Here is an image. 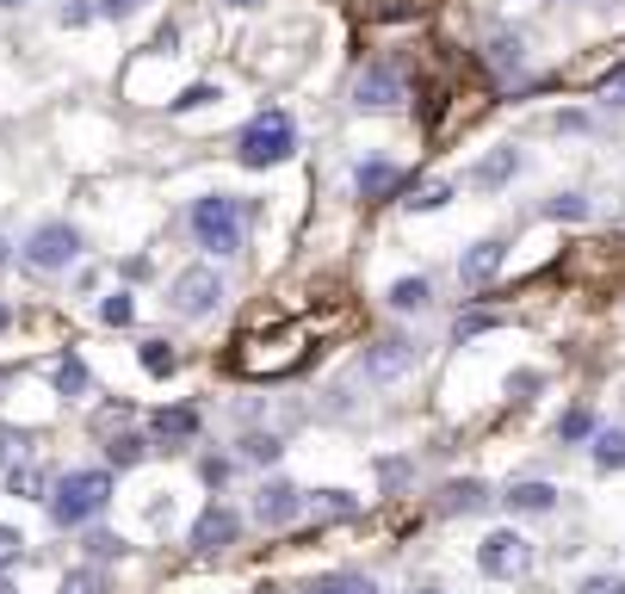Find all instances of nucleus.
Masks as SVG:
<instances>
[{"label":"nucleus","mask_w":625,"mask_h":594,"mask_svg":"<svg viewBox=\"0 0 625 594\" xmlns=\"http://www.w3.org/2000/svg\"><path fill=\"white\" fill-rule=\"evenodd\" d=\"M112 508V465H87V470H68L63 484L50 489V520L63 532L94 527L99 515Z\"/></svg>","instance_id":"nucleus-1"},{"label":"nucleus","mask_w":625,"mask_h":594,"mask_svg":"<svg viewBox=\"0 0 625 594\" xmlns=\"http://www.w3.org/2000/svg\"><path fill=\"white\" fill-rule=\"evenodd\" d=\"M187 223H192V242L211 248V254H242V242H248V204L230 199V192H204V199H192Z\"/></svg>","instance_id":"nucleus-2"},{"label":"nucleus","mask_w":625,"mask_h":594,"mask_svg":"<svg viewBox=\"0 0 625 594\" xmlns=\"http://www.w3.org/2000/svg\"><path fill=\"white\" fill-rule=\"evenodd\" d=\"M297 156V125H292V112H261L242 137H235V161L248 173H261V168H279V161H292Z\"/></svg>","instance_id":"nucleus-3"},{"label":"nucleus","mask_w":625,"mask_h":594,"mask_svg":"<svg viewBox=\"0 0 625 594\" xmlns=\"http://www.w3.org/2000/svg\"><path fill=\"white\" fill-rule=\"evenodd\" d=\"M25 266L32 273H68V266L81 261V230L75 223H63V218H50V223H38L32 235H25Z\"/></svg>","instance_id":"nucleus-4"},{"label":"nucleus","mask_w":625,"mask_h":594,"mask_svg":"<svg viewBox=\"0 0 625 594\" xmlns=\"http://www.w3.org/2000/svg\"><path fill=\"white\" fill-rule=\"evenodd\" d=\"M477 570H484L489 582L527 576V570H532V539H527V532H515V527H496L484 545H477Z\"/></svg>","instance_id":"nucleus-5"},{"label":"nucleus","mask_w":625,"mask_h":594,"mask_svg":"<svg viewBox=\"0 0 625 594\" xmlns=\"http://www.w3.org/2000/svg\"><path fill=\"white\" fill-rule=\"evenodd\" d=\"M168 304L187 316V322H204V316L223 304V273H218V266H187V273H173Z\"/></svg>","instance_id":"nucleus-6"},{"label":"nucleus","mask_w":625,"mask_h":594,"mask_svg":"<svg viewBox=\"0 0 625 594\" xmlns=\"http://www.w3.org/2000/svg\"><path fill=\"white\" fill-rule=\"evenodd\" d=\"M353 106H360V112L403 106V75H396L391 63H366L360 75H353Z\"/></svg>","instance_id":"nucleus-7"},{"label":"nucleus","mask_w":625,"mask_h":594,"mask_svg":"<svg viewBox=\"0 0 625 594\" xmlns=\"http://www.w3.org/2000/svg\"><path fill=\"white\" fill-rule=\"evenodd\" d=\"M235 539H242V515L223 508V501H211V508L192 520V551H199V558H218V551L235 545Z\"/></svg>","instance_id":"nucleus-8"},{"label":"nucleus","mask_w":625,"mask_h":594,"mask_svg":"<svg viewBox=\"0 0 625 594\" xmlns=\"http://www.w3.org/2000/svg\"><path fill=\"white\" fill-rule=\"evenodd\" d=\"M501 261H508V242H501V235L470 242V248L458 254V285H465V291H484V285H496Z\"/></svg>","instance_id":"nucleus-9"},{"label":"nucleus","mask_w":625,"mask_h":594,"mask_svg":"<svg viewBox=\"0 0 625 594\" xmlns=\"http://www.w3.org/2000/svg\"><path fill=\"white\" fill-rule=\"evenodd\" d=\"M297 515H304V489L285 484V477L261 484V496H254V520H261V527H292Z\"/></svg>","instance_id":"nucleus-10"},{"label":"nucleus","mask_w":625,"mask_h":594,"mask_svg":"<svg viewBox=\"0 0 625 594\" xmlns=\"http://www.w3.org/2000/svg\"><path fill=\"white\" fill-rule=\"evenodd\" d=\"M409 365H415V347L409 341H378V347H366V360H360V378H372V384H391V378H403Z\"/></svg>","instance_id":"nucleus-11"},{"label":"nucleus","mask_w":625,"mask_h":594,"mask_svg":"<svg viewBox=\"0 0 625 594\" xmlns=\"http://www.w3.org/2000/svg\"><path fill=\"white\" fill-rule=\"evenodd\" d=\"M149 439H156V446H192V439H199V409L192 403L156 409V415H149Z\"/></svg>","instance_id":"nucleus-12"},{"label":"nucleus","mask_w":625,"mask_h":594,"mask_svg":"<svg viewBox=\"0 0 625 594\" xmlns=\"http://www.w3.org/2000/svg\"><path fill=\"white\" fill-rule=\"evenodd\" d=\"M353 187H360V199H396L403 192V168L396 161H360Z\"/></svg>","instance_id":"nucleus-13"},{"label":"nucleus","mask_w":625,"mask_h":594,"mask_svg":"<svg viewBox=\"0 0 625 594\" xmlns=\"http://www.w3.org/2000/svg\"><path fill=\"white\" fill-rule=\"evenodd\" d=\"M515 173H520V149H489V156L470 168V187H477V192H496V187H508Z\"/></svg>","instance_id":"nucleus-14"},{"label":"nucleus","mask_w":625,"mask_h":594,"mask_svg":"<svg viewBox=\"0 0 625 594\" xmlns=\"http://www.w3.org/2000/svg\"><path fill=\"white\" fill-rule=\"evenodd\" d=\"M50 384H56V396H63V403H81V396H87V384H94V372H87V360H81V353H63V360L50 365Z\"/></svg>","instance_id":"nucleus-15"},{"label":"nucleus","mask_w":625,"mask_h":594,"mask_svg":"<svg viewBox=\"0 0 625 594\" xmlns=\"http://www.w3.org/2000/svg\"><path fill=\"white\" fill-rule=\"evenodd\" d=\"M7 489L13 496H25V501H50V470L44 465H32V458H19V465H7Z\"/></svg>","instance_id":"nucleus-16"},{"label":"nucleus","mask_w":625,"mask_h":594,"mask_svg":"<svg viewBox=\"0 0 625 594\" xmlns=\"http://www.w3.org/2000/svg\"><path fill=\"white\" fill-rule=\"evenodd\" d=\"M304 508H310L316 520H353L360 515V496H347V489H316V496H304Z\"/></svg>","instance_id":"nucleus-17"},{"label":"nucleus","mask_w":625,"mask_h":594,"mask_svg":"<svg viewBox=\"0 0 625 594\" xmlns=\"http://www.w3.org/2000/svg\"><path fill=\"white\" fill-rule=\"evenodd\" d=\"M501 501H508L515 515H551V508H558V489L551 484H515Z\"/></svg>","instance_id":"nucleus-18"},{"label":"nucleus","mask_w":625,"mask_h":594,"mask_svg":"<svg viewBox=\"0 0 625 594\" xmlns=\"http://www.w3.org/2000/svg\"><path fill=\"white\" fill-rule=\"evenodd\" d=\"M489 501V489L477 484V477H465V484H446V496H439V515H477Z\"/></svg>","instance_id":"nucleus-19"},{"label":"nucleus","mask_w":625,"mask_h":594,"mask_svg":"<svg viewBox=\"0 0 625 594\" xmlns=\"http://www.w3.org/2000/svg\"><path fill=\"white\" fill-rule=\"evenodd\" d=\"M304 594H378V582L360 576V570H329V576H316Z\"/></svg>","instance_id":"nucleus-20"},{"label":"nucleus","mask_w":625,"mask_h":594,"mask_svg":"<svg viewBox=\"0 0 625 594\" xmlns=\"http://www.w3.org/2000/svg\"><path fill=\"white\" fill-rule=\"evenodd\" d=\"M137 360H142V372H149V378H173V372H180V353H173V347L161 341V335L137 341Z\"/></svg>","instance_id":"nucleus-21"},{"label":"nucleus","mask_w":625,"mask_h":594,"mask_svg":"<svg viewBox=\"0 0 625 594\" xmlns=\"http://www.w3.org/2000/svg\"><path fill=\"white\" fill-rule=\"evenodd\" d=\"M149 458V434H112L106 439V465L112 470H130V465H142Z\"/></svg>","instance_id":"nucleus-22"},{"label":"nucleus","mask_w":625,"mask_h":594,"mask_svg":"<svg viewBox=\"0 0 625 594\" xmlns=\"http://www.w3.org/2000/svg\"><path fill=\"white\" fill-rule=\"evenodd\" d=\"M594 465L625 470V427H594Z\"/></svg>","instance_id":"nucleus-23"},{"label":"nucleus","mask_w":625,"mask_h":594,"mask_svg":"<svg viewBox=\"0 0 625 594\" xmlns=\"http://www.w3.org/2000/svg\"><path fill=\"white\" fill-rule=\"evenodd\" d=\"M427 304H434V285H427L422 273L391 285V310H427Z\"/></svg>","instance_id":"nucleus-24"},{"label":"nucleus","mask_w":625,"mask_h":594,"mask_svg":"<svg viewBox=\"0 0 625 594\" xmlns=\"http://www.w3.org/2000/svg\"><path fill=\"white\" fill-rule=\"evenodd\" d=\"M56 594H112V582H106L99 563H81V570H68V576H63V588H56Z\"/></svg>","instance_id":"nucleus-25"},{"label":"nucleus","mask_w":625,"mask_h":594,"mask_svg":"<svg viewBox=\"0 0 625 594\" xmlns=\"http://www.w3.org/2000/svg\"><path fill=\"white\" fill-rule=\"evenodd\" d=\"M99 322H106V329H130V322H137V297H130V291L99 297Z\"/></svg>","instance_id":"nucleus-26"},{"label":"nucleus","mask_w":625,"mask_h":594,"mask_svg":"<svg viewBox=\"0 0 625 594\" xmlns=\"http://www.w3.org/2000/svg\"><path fill=\"white\" fill-rule=\"evenodd\" d=\"M285 439L279 434H242V458H254V465H279Z\"/></svg>","instance_id":"nucleus-27"},{"label":"nucleus","mask_w":625,"mask_h":594,"mask_svg":"<svg viewBox=\"0 0 625 594\" xmlns=\"http://www.w3.org/2000/svg\"><path fill=\"white\" fill-rule=\"evenodd\" d=\"M558 439H563V446L594 439V415H589V409H563V415H558Z\"/></svg>","instance_id":"nucleus-28"},{"label":"nucleus","mask_w":625,"mask_h":594,"mask_svg":"<svg viewBox=\"0 0 625 594\" xmlns=\"http://www.w3.org/2000/svg\"><path fill=\"white\" fill-rule=\"evenodd\" d=\"M223 99V87H211V81H192L180 99H168V112H204V106H218Z\"/></svg>","instance_id":"nucleus-29"},{"label":"nucleus","mask_w":625,"mask_h":594,"mask_svg":"<svg viewBox=\"0 0 625 594\" xmlns=\"http://www.w3.org/2000/svg\"><path fill=\"white\" fill-rule=\"evenodd\" d=\"M545 218L551 223H582L589 218V199H582V192H558V199L545 204Z\"/></svg>","instance_id":"nucleus-30"},{"label":"nucleus","mask_w":625,"mask_h":594,"mask_svg":"<svg viewBox=\"0 0 625 594\" xmlns=\"http://www.w3.org/2000/svg\"><path fill=\"white\" fill-rule=\"evenodd\" d=\"M112 558H125V539H118V532H87V563L106 570Z\"/></svg>","instance_id":"nucleus-31"},{"label":"nucleus","mask_w":625,"mask_h":594,"mask_svg":"<svg viewBox=\"0 0 625 594\" xmlns=\"http://www.w3.org/2000/svg\"><path fill=\"white\" fill-rule=\"evenodd\" d=\"M453 180H434V187H422V192H415V199H403L409 204V211H439V204H453Z\"/></svg>","instance_id":"nucleus-32"},{"label":"nucleus","mask_w":625,"mask_h":594,"mask_svg":"<svg viewBox=\"0 0 625 594\" xmlns=\"http://www.w3.org/2000/svg\"><path fill=\"white\" fill-rule=\"evenodd\" d=\"M484 329H496V316H489V310H465V316L453 322L458 341H470V335H484Z\"/></svg>","instance_id":"nucleus-33"},{"label":"nucleus","mask_w":625,"mask_h":594,"mask_svg":"<svg viewBox=\"0 0 625 594\" xmlns=\"http://www.w3.org/2000/svg\"><path fill=\"white\" fill-rule=\"evenodd\" d=\"M19 551H25V532L0 520V570H7V563H19Z\"/></svg>","instance_id":"nucleus-34"},{"label":"nucleus","mask_w":625,"mask_h":594,"mask_svg":"<svg viewBox=\"0 0 625 594\" xmlns=\"http://www.w3.org/2000/svg\"><path fill=\"white\" fill-rule=\"evenodd\" d=\"M601 106H613V112H625V63L613 68L607 81H601Z\"/></svg>","instance_id":"nucleus-35"},{"label":"nucleus","mask_w":625,"mask_h":594,"mask_svg":"<svg viewBox=\"0 0 625 594\" xmlns=\"http://www.w3.org/2000/svg\"><path fill=\"white\" fill-rule=\"evenodd\" d=\"M94 19H99V7H87V0H68V7H63V25H68V32L94 25Z\"/></svg>","instance_id":"nucleus-36"},{"label":"nucleus","mask_w":625,"mask_h":594,"mask_svg":"<svg viewBox=\"0 0 625 594\" xmlns=\"http://www.w3.org/2000/svg\"><path fill=\"white\" fill-rule=\"evenodd\" d=\"M576 594H625V576H613V570H607V576H589Z\"/></svg>","instance_id":"nucleus-37"},{"label":"nucleus","mask_w":625,"mask_h":594,"mask_svg":"<svg viewBox=\"0 0 625 594\" xmlns=\"http://www.w3.org/2000/svg\"><path fill=\"white\" fill-rule=\"evenodd\" d=\"M199 477H204L211 489H223V484H230V458H204V465H199Z\"/></svg>","instance_id":"nucleus-38"},{"label":"nucleus","mask_w":625,"mask_h":594,"mask_svg":"<svg viewBox=\"0 0 625 594\" xmlns=\"http://www.w3.org/2000/svg\"><path fill=\"white\" fill-rule=\"evenodd\" d=\"M142 0H99V19H130Z\"/></svg>","instance_id":"nucleus-39"},{"label":"nucleus","mask_w":625,"mask_h":594,"mask_svg":"<svg viewBox=\"0 0 625 594\" xmlns=\"http://www.w3.org/2000/svg\"><path fill=\"white\" fill-rule=\"evenodd\" d=\"M7 322H13V304H0V329H7Z\"/></svg>","instance_id":"nucleus-40"},{"label":"nucleus","mask_w":625,"mask_h":594,"mask_svg":"<svg viewBox=\"0 0 625 594\" xmlns=\"http://www.w3.org/2000/svg\"><path fill=\"white\" fill-rule=\"evenodd\" d=\"M7 261H13V248H7V242H0V266H7Z\"/></svg>","instance_id":"nucleus-41"},{"label":"nucleus","mask_w":625,"mask_h":594,"mask_svg":"<svg viewBox=\"0 0 625 594\" xmlns=\"http://www.w3.org/2000/svg\"><path fill=\"white\" fill-rule=\"evenodd\" d=\"M0 594H19V588H13V582H7V576H0Z\"/></svg>","instance_id":"nucleus-42"},{"label":"nucleus","mask_w":625,"mask_h":594,"mask_svg":"<svg viewBox=\"0 0 625 594\" xmlns=\"http://www.w3.org/2000/svg\"><path fill=\"white\" fill-rule=\"evenodd\" d=\"M0 7H25V0H0Z\"/></svg>","instance_id":"nucleus-43"},{"label":"nucleus","mask_w":625,"mask_h":594,"mask_svg":"<svg viewBox=\"0 0 625 594\" xmlns=\"http://www.w3.org/2000/svg\"><path fill=\"white\" fill-rule=\"evenodd\" d=\"M415 594H439V588H415Z\"/></svg>","instance_id":"nucleus-44"},{"label":"nucleus","mask_w":625,"mask_h":594,"mask_svg":"<svg viewBox=\"0 0 625 594\" xmlns=\"http://www.w3.org/2000/svg\"><path fill=\"white\" fill-rule=\"evenodd\" d=\"M235 7H254V0H235Z\"/></svg>","instance_id":"nucleus-45"}]
</instances>
